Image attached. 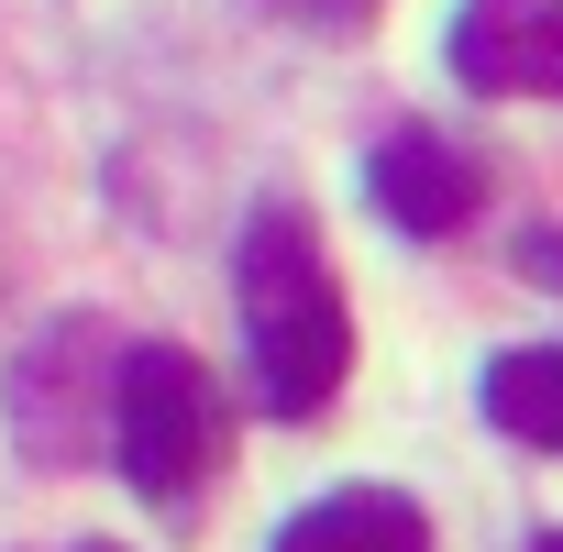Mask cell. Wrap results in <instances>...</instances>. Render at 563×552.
<instances>
[{
	"instance_id": "1",
	"label": "cell",
	"mask_w": 563,
	"mask_h": 552,
	"mask_svg": "<svg viewBox=\"0 0 563 552\" xmlns=\"http://www.w3.org/2000/svg\"><path fill=\"white\" fill-rule=\"evenodd\" d=\"M232 310H243V376L265 420H321L354 376V310L332 288V254L299 199H265L232 243Z\"/></svg>"
},
{
	"instance_id": "2",
	"label": "cell",
	"mask_w": 563,
	"mask_h": 552,
	"mask_svg": "<svg viewBox=\"0 0 563 552\" xmlns=\"http://www.w3.org/2000/svg\"><path fill=\"white\" fill-rule=\"evenodd\" d=\"M111 453L133 475L144 508L199 519L210 475H221V387L188 343H133L122 354V398H111Z\"/></svg>"
},
{
	"instance_id": "3",
	"label": "cell",
	"mask_w": 563,
	"mask_h": 552,
	"mask_svg": "<svg viewBox=\"0 0 563 552\" xmlns=\"http://www.w3.org/2000/svg\"><path fill=\"white\" fill-rule=\"evenodd\" d=\"M122 354L100 321H56L23 365H12V442L34 464H78L100 431H111V398H122Z\"/></svg>"
},
{
	"instance_id": "4",
	"label": "cell",
	"mask_w": 563,
	"mask_h": 552,
	"mask_svg": "<svg viewBox=\"0 0 563 552\" xmlns=\"http://www.w3.org/2000/svg\"><path fill=\"white\" fill-rule=\"evenodd\" d=\"M453 78L475 100H563V0H453Z\"/></svg>"
},
{
	"instance_id": "5",
	"label": "cell",
	"mask_w": 563,
	"mask_h": 552,
	"mask_svg": "<svg viewBox=\"0 0 563 552\" xmlns=\"http://www.w3.org/2000/svg\"><path fill=\"white\" fill-rule=\"evenodd\" d=\"M365 199L398 221V232H431V243H453L475 210H486V166L453 144V133H387L376 155H365Z\"/></svg>"
},
{
	"instance_id": "6",
	"label": "cell",
	"mask_w": 563,
	"mask_h": 552,
	"mask_svg": "<svg viewBox=\"0 0 563 552\" xmlns=\"http://www.w3.org/2000/svg\"><path fill=\"white\" fill-rule=\"evenodd\" d=\"M276 552H431V519L398 486H332L276 530Z\"/></svg>"
},
{
	"instance_id": "7",
	"label": "cell",
	"mask_w": 563,
	"mask_h": 552,
	"mask_svg": "<svg viewBox=\"0 0 563 552\" xmlns=\"http://www.w3.org/2000/svg\"><path fill=\"white\" fill-rule=\"evenodd\" d=\"M486 420H497L508 442H541V453H563V343L497 354V365H486Z\"/></svg>"
},
{
	"instance_id": "8",
	"label": "cell",
	"mask_w": 563,
	"mask_h": 552,
	"mask_svg": "<svg viewBox=\"0 0 563 552\" xmlns=\"http://www.w3.org/2000/svg\"><path fill=\"white\" fill-rule=\"evenodd\" d=\"M276 12H299V23H321V34H354L376 0H276Z\"/></svg>"
},
{
	"instance_id": "9",
	"label": "cell",
	"mask_w": 563,
	"mask_h": 552,
	"mask_svg": "<svg viewBox=\"0 0 563 552\" xmlns=\"http://www.w3.org/2000/svg\"><path fill=\"white\" fill-rule=\"evenodd\" d=\"M519 265H530V276H552V288H563V232H530V243H519Z\"/></svg>"
},
{
	"instance_id": "10",
	"label": "cell",
	"mask_w": 563,
	"mask_h": 552,
	"mask_svg": "<svg viewBox=\"0 0 563 552\" xmlns=\"http://www.w3.org/2000/svg\"><path fill=\"white\" fill-rule=\"evenodd\" d=\"M530 552H563V530H552V541H530Z\"/></svg>"
},
{
	"instance_id": "11",
	"label": "cell",
	"mask_w": 563,
	"mask_h": 552,
	"mask_svg": "<svg viewBox=\"0 0 563 552\" xmlns=\"http://www.w3.org/2000/svg\"><path fill=\"white\" fill-rule=\"evenodd\" d=\"M78 552H122V541H78Z\"/></svg>"
}]
</instances>
